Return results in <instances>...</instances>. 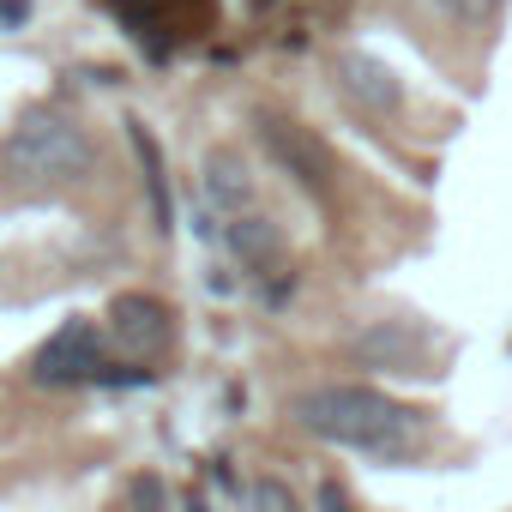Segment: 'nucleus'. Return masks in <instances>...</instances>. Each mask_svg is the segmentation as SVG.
I'll list each match as a JSON object with an SVG mask.
<instances>
[{"label":"nucleus","instance_id":"obj_6","mask_svg":"<svg viewBox=\"0 0 512 512\" xmlns=\"http://www.w3.org/2000/svg\"><path fill=\"white\" fill-rule=\"evenodd\" d=\"M338 85H344V97H350L356 109H368V115H398V103H404V85H398L392 67H380L374 55H338Z\"/></svg>","mask_w":512,"mask_h":512},{"label":"nucleus","instance_id":"obj_8","mask_svg":"<svg viewBox=\"0 0 512 512\" xmlns=\"http://www.w3.org/2000/svg\"><path fill=\"white\" fill-rule=\"evenodd\" d=\"M205 205L229 223V217H247L253 211V175L235 151H211L205 157Z\"/></svg>","mask_w":512,"mask_h":512},{"label":"nucleus","instance_id":"obj_3","mask_svg":"<svg viewBox=\"0 0 512 512\" xmlns=\"http://www.w3.org/2000/svg\"><path fill=\"white\" fill-rule=\"evenodd\" d=\"M103 368H109L103 332H97V320H85V314L61 320V326L37 344V356H31V380H37V386H97Z\"/></svg>","mask_w":512,"mask_h":512},{"label":"nucleus","instance_id":"obj_5","mask_svg":"<svg viewBox=\"0 0 512 512\" xmlns=\"http://www.w3.org/2000/svg\"><path fill=\"white\" fill-rule=\"evenodd\" d=\"M260 139H266V151H272V157H278L302 187H308V193H320V199L332 193V163H326V151H320L302 127H290V121L266 115V121H260Z\"/></svg>","mask_w":512,"mask_h":512},{"label":"nucleus","instance_id":"obj_14","mask_svg":"<svg viewBox=\"0 0 512 512\" xmlns=\"http://www.w3.org/2000/svg\"><path fill=\"white\" fill-rule=\"evenodd\" d=\"M320 512H356V506H350V494H344V482H332V476L320 482Z\"/></svg>","mask_w":512,"mask_h":512},{"label":"nucleus","instance_id":"obj_10","mask_svg":"<svg viewBox=\"0 0 512 512\" xmlns=\"http://www.w3.org/2000/svg\"><path fill=\"white\" fill-rule=\"evenodd\" d=\"M127 139H133V151H139V163H145V193H151V211H157V229H169V223H175V199H169V175H163V151H157V139H151V127H145V121H127Z\"/></svg>","mask_w":512,"mask_h":512},{"label":"nucleus","instance_id":"obj_13","mask_svg":"<svg viewBox=\"0 0 512 512\" xmlns=\"http://www.w3.org/2000/svg\"><path fill=\"white\" fill-rule=\"evenodd\" d=\"M440 7H446L452 19H488V13L500 7V0H440Z\"/></svg>","mask_w":512,"mask_h":512},{"label":"nucleus","instance_id":"obj_2","mask_svg":"<svg viewBox=\"0 0 512 512\" xmlns=\"http://www.w3.org/2000/svg\"><path fill=\"white\" fill-rule=\"evenodd\" d=\"M0 169L19 187H67V181H85L97 169V139L79 115H67L55 103H37L7 127Z\"/></svg>","mask_w":512,"mask_h":512},{"label":"nucleus","instance_id":"obj_16","mask_svg":"<svg viewBox=\"0 0 512 512\" xmlns=\"http://www.w3.org/2000/svg\"><path fill=\"white\" fill-rule=\"evenodd\" d=\"M181 512H205V500H199V494H187V500H181Z\"/></svg>","mask_w":512,"mask_h":512},{"label":"nucleus","instance_id":"obj_15","mask_svg":"<svg viewBox=\"0 0 512 512\" xmlns=\"http://www.w3.org/2000/svg\"><path fill=\"white\" fill-rule=\"evenodd\" d=\"M31 19V0H0V25H19Z\"/></svg>","mask_w":512,"mask_h":512},{"label":"nucleus","instance_id":"obj_12","mask_svg":"<svg viewBox=\"0 0 512 512\" xmlns=\"http://www.w3.org/2000/svg\"><path fill=\"white\" fill-rule=\"evenodd\" d=\"M127 512H169V488L157 476H127Z\"/></svg>","mask_w":512,"mask_h":512},{"label":"nucleus","instance_id":"obj_11","mask_svg":"<svg viewBox=\"0 0 512 512\" xmlns=\"http://www.w3.org/2000/svg\"><path fill=\"white\" fill-rule=\"evenodd\" d=\"M247 512H302V506L284 476H260V482H247Z\"/></svg>","mask_w":512,"mask_h":512},{"label":"nucleus","instance_id":"obj_1","mask_svg":"<svg viewBox=\"0 0 512 512\" xmlns=\"http://www.w3.org/2000/svg\"><path fill=\"white\" fill-rule=\"evenodd\" d=\"M296 422L344 452H362V458H404L410 440H416V410L386 398L380 386H356V380H338V386H314L296 398Z\"/></svg>","mask_w":512,"mask_h":512},{"label":"nucleus","instance_id":"obj_4","mask_svg":"<svg viewBox=\"0 0 512 512\" xmlns=\"http://www.w3.org/2000/svg\"><path fill=\"white\" fill-rule=\"evenodd\" d=\"M169 320L175 314L157 296H145V290H127V296L109 302V332H115V344L127 356H157L169 344Z\"/></svg>","mask_w":512,"mask_h":512},{"label":"nucleus","instance_id":"obj_7","mask_svg":"<svg viewBox=\"0 0 512 512\" xmlns=\"http://www.w3.org/2000/svg\"><path fill=\"white\" fill-rule=\"evenodd\" d=\"M223 247L247 272H278L284 266V229L266 217V211H247V217H229L223 223Z\"/></svg>","mask_w":512,"mask_h":512},{"label":"nucleus","instance_id":"obj_9","mask_svg":"<svg viewBox=\"0 0 512 512\" xmlns=\"http://www.w3.org/2000/svg\"><path fill=\"white\" fill-rule=\"evenodd\" d=\"M428 338L416 332V326H404V320H386V326H374V332H362V344H356V362H368V368H386V374H410V368H422V350Z\"/></svg>","mask_w":512,"mask_h":512}]
</instances>
